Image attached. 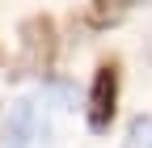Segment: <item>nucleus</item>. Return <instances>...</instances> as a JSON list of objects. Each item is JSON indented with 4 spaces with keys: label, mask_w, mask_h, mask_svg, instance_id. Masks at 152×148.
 <instances>
[{
    "label": "nucleus",
    "mask_w": 152,
    "mask_h": 148,
    "mask_svg": "<svg viewBox=\"0 0 152 148\" xmlns=\"http://www.w3.org/2000/svg\"><path fill=\"white\" fill-rule=\"evenodd\" d=\"M51 144V123L42 119L38 102L21 97L13 102V110L4 114V140L0 148H47Z\"/></svg>",
    "instance_id": "1"
},
{
    "label": "nucleus",
    "mask_w": 152,
    "mask_h": 148,
    "mask_svg": "<svg viewBox=\"0 0 152 148\" xmlns=\"http://www.w3.org/2000/svg\"><path fill=\"white\" fill-rule=\"evenodd\" d=\"M114 110H118V64L106 59V64H97L93 85H89V106H85L89 131H110Z\"/></svg>",
    "instance_id": "2"
},
{
    "label": "nucleus",
    "mask_w": 152,
    "mask_h": 148,
    "mask_svg": "<svg viewBox=\"0 0 152 148\" xmlns=\"http://www.w3.org/2000/svg\"><path fill=\"white\" fill-rule=\"evenodd\" d=\"M17 38H21V64L26 72H51L55 64V21L51 17H30V21H21V30H17Z\"/></svg>",
    "instance_id": "3"
},
{
    "label": "nucleus",
    "mask_w": 152,
    "mask_h": 148,
    "mask_svg": "<svg viewBox=\"0 0 152 148\" xmlns=\"http://www.w3.org/2000/svg\"><path fill=\"white\" fill-rule=\"evenodd\" d=\"M127 9H131V0H93L89 13H85V21L93 30H106V26H118L127 17Z\"/></svg>",
    "instance_id": "4"
},
{
    "label": "nucleus",
    "mask_w": 152,
    "mask_h": 148,
    "mask_svg": "<svg viewBox=\"0 0 152 148\" xmlns=\"http://www.w3.org/2000/svg\"><path fill=\"white\" fill-rule=\"evenodd\" d=\"M123 148H152V119H148V114L131 119V127H127V140H123Z\"/></svg>",
    "instance_id": "5"
}]
</instances>
